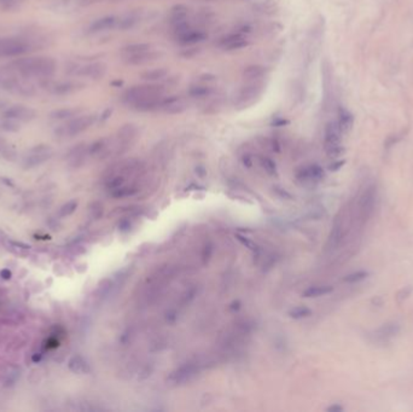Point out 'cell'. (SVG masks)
<instances>
[{
    "instance_id": "obj_18",
    "label": "cell",
    "mask_w": 413,
    "mask_h": 412,
    "mask_svg": "<svg viewBox=\"0 0 413 412\" xmlns=\"http://www.w3.org/2000/svg\"><path fill=\"white\" fill-rule=\"evenodd\" d=\"M242 74L247 81H262L267 74V68L261 64H250L243 69Z\"/></svg>"
},
{
    "instance_id": "obj_29",
    "label": "cell",
    "mask_w": 413,
    "mask_h": 412,
    "mask_svg": "<svg viewBox=\"0 0 413 412\" xmlns=\"http://www.w3.org/2000/svg\"><path fill=\"white\" fill-rule=\"evenodd\" d=\"M289 315L293 319H303V318H308L312 315V309L306 306H297L294 307L289 311Z\"/></svg>"
},
{
    "instance_id": "obj_4",
    "label": "cell",
    "mask_w": 413,
    "mask_h": 412,
    "mask_svg": "<svg viewBox=\"0 0 413 412\" xmlns=\"http://www.w3.org/2000/svg\"><path fill=\"white\" fill-rule=\"evenodd\" d=\"M248 45H249V40H248L247 34H243V33L237 32V30L224 35L216 42V46L222 51L242 50L247 47Z\"/></svg>"
},
{
    "instance_id": "obj_38",
    "label": "cell",
    "mask_w": 413,
    "mask_h": 412,
    "mask_svg": "<svg viewBox=\"0 0 413 412\" xmlns=\"http://www.w3.org/2000/svg\"><path fill=\"white\" fill-rule=\"evenodd\" d=\"M242 162H243V165H244L245 167H248V168H250V167L253 166V157L250 156L249 154L243 155V157H242Z\"/></svg>"
},
{
    "instance_id": "obj_30",
    "label": "cell",
    "mask_w": 413,
    "mask_h": 412,
    "mask_svg": "<svg viewBox=\"0 0 413 412\" xmlns=\"http://www.w3.org/2000/svg\"><path fill=\"white\" fill-rule=\"evenodd\" d=\"M258 160H260L261 167H262L263 170H265L267 174L275 175V173H277V166H275V162L273 161L271 157L260 156V157H258Z\"/></svg>"
},
{
    "instance_id": "obj_36",
    "label": "cell",
    "mask_w": 413,
    "mask_h": 412,
    "mask_svg": "<svg viewBox=\"0 0 413 412\" xmlns=\"http://www.w3.org/2000/svg\"><path fill=\"white\" fill-rule=\"evenodd\" d=\"M78 85H75V83L72 82H65V83H60V85L56 86V92L57 93H70V92H74L75 90H77Z\"/></svg>"
},
{
    "instance_id": "obj_22",
    "label": "cell",
    "mask_w": 413,
    "mask_h": 412,
    "mask_svg": "<svg viewBox=\"0 0 413 412\" xmlns=\"http://www.w3.org/2000/svg\"><path fill=\"white\" fill-rule=\"evenodd\" d=\"M150 49H153V46H151L150 44H146V42H136V44H131L123 47V49L121 50V57H122V60H125V58L138 55V53L144 52V51H148Z\"/></svg>"
},
{
    "instance_id": "obj_1",
    "label": "cell",
    "mask_w": 413,
    "mask_h": 412,
    "mask_svg": "<svg viewBox=\"0 0 413 412\" xmlns=\"http://www.w3.org/2000/svg\"><path fill=\"white\" fill-rule=\"evenodd\" d=\"M16 69L24 76L49 78L56 70V63L51 58H24L15 63Z\"/></svg>"
},
{
    "instance_id": "obj_6",
    "label": "cell",
    "mask_w": 413,
    "mask_h": 412,
    "mask_svg": "<svg viewBox=\"0 0 413 412\" xmlns=\"http://www.w3.org/2000/svg\"><path fill=\"white\" fill-rule=\"evenodd\" d=\"M325 177V172L319 165H310L296 173V179L303 186H313Z\"/></svg>"
},
{
    "instance_id": "obj_9",
    "label": "cell",
    "mask_w": 413,
    "mask_h": 412,
    "mask_svg": "<svg viewBox=\"0 0 413 412\" xmlns=\"http://www.w3.org/2000/svg\"><path fill=\"white\" fill-rule=\"evenodd\" d=\"M93 122H95V116L93 115L79 116V118H75L74 120L70 121L68 124H65V133L68 136H75V134L86 131L88 127L92 126Z\"/></svg>"
},
{
    "instance_id": "obj_14",
    "label": "cell",
    "mask_w": 413,
    "mask_h": 412,
    "mask_svg": "<svg viewBox=\"0 0 413 412\" xmlns=\"http://www.w3.org/2000/svg\"><path fill=\"white\" fill-rule=\"evenodd\" d=\"M187 104L179 96H169V97H164L163 105H162V110L167 114H180L182 111L186 110Z\"/></svg>"
},
{
    "instance_id": "obj_3",
    "label": "cell",
    "mask_w": 413,
    "mask_h": 412,
    "mask_svg": "<svg viewBox=\"0 0 413 412\" xmlns=\"http://www.w3.org/2000/svg\"><path fill=\"white\" fill-rule=\"evenodd\" d=\"M263 92L262 81H248L235 95L233 98V105L238 109H245L253 105Z\"/></svg>"
},
{
    "instance_id": "obj_2",
    "label": "cell",
    "mask_w": 413,
    "mask_h": 412,
    "mask_svg": "<svg viewBox=\"0 0 413 412\" xmlns=\"http://www.w3.org/2000/svg\"><path fill=\"white\" fill-rule=\"evenodd\" d=\"M158 96H164L163 86L156 82L143 83V85H136L127 88L122 95V101L132 106L137 102L146 98L158 97Z\"/></svg>"
},
{
    "instance_id": "obj_28",
    "label": "cell",
    "mask_w": 413,
    "mask_h": 412,
    "mask_svg": "<svg viewBox=\"0 0 413 412\" xmlns=\"http://www.w3.org/2000/svg\"><path fill=\"white\" fill-rule=\"evenodd\" d=\"M70 369L78 373L90 372V366H88L87 362L81 357H74L70 360Z\"/></svg>"
},
{
    "instance_id": "obj_12",
    "label": "cell",
    "mask_w": 413,
    "mask_h": 412,
    "mask_svg": "<svg viewBox=\"0 0 413 412\" xmlns=\"http://www.w3.org/2000/svg\"><path fill=\"white\" fill-rule=\"evenodd\" d=\"M158 57H159V53L154 49H150L148 51H144V52L138 53V55H134V56H131V57L125 58L123 62L127 63V64L129 65H144L158 60Z\"/></svg>"
},
{
    "instance_id": "obj_35",
    "label": "cell",
    "mask_w": 413,
    "mask_h": 412,
    "mask_svg": "<svg viewBox=\"0 0 413 412\" xmlns=\"http://www.w3.org/2000/svg\"><path fill=\"white\" fill-rule=\"evenodd\" d=\"M236 237H237V240L239 241L240 243L243 244V246H245V248H248V249H250V250H253V251H257V244L255 243V242H253L252 240H249V238H247V237H244V236L243 235H239V233H237V235H236Z\"/></svg>"
},
{
    "instance_id": "obj_13",
    "label": "cell",
    "mask_w": 413,
    "mask_h": 412,
    "mask_svg": "<svg viewBox=\"0 0 413 412\" xmlns=\"http://www.w3.org/2000/svg\"><path fill=\"white\" fill-rule=\"evenodd\" d=\"M342 132L339 129L337 122H329L325 127V138H324V145L325 149L336 145H341Z\"/></svg>"
},
{
    "instance_id": "obj_23",
    "label": "cell",
    "mask_w": 413,
    "mask_h": 412,
    "mask_svg": "<svg viewBox=\"0 0 413 412\" xmlns=\"http://www.w3.org/2000/svg\"><path fill=\"white\" fill-rule=\"evenodd\" d=\"M400 332V325L396 323H388V324L382 325L379 329H377L376 336L378 339L388 340L390 337H394Z\"/></svg>"
},
{
    "instance_id": "obj_7",
    "label": "cell",
    "mask_w": 413,
    "mask_h": 412,
    "mask_svg": "<svg viewBox=\"0 0 413 412\" xmlns=\"http://www.w3.org/2000/svg\"><path fill=\"white\" fill-rule=\"evenodd\" d=\"M207 37V32L204 29L190 25L189 28L174 35V39L181 46H192V45L199 44L203 40H206Z\"/></svg>"
},
{
    "instance_id": "obj_20",
    "label": "cell",
    "mask_w": 413,
    "mask_h": 412,
    "mask_svg": "<svg viewBox=\"0 0 413 412\" xmlns=\"http://www.w3.org/2000/svg\"><path fill=\"white\" fill-rule=\"evenodd\" d=\"M187 16H189V7L181 4L176 5L172 7L169 12V23L173 27V25L187 21Z\"/></svg>"
},
{
    "instance_id": "obj_32",
    "label": "cell",
    "mask_w": 413,
    "mask_h": 412,
    "mask_svg": "<svg viewBox=\"0 0 413 412\" xmlns=\"http://www.w3.org/2000/svg\"><path fill=\"white\" fill-rule=\"evenodd\" d=\"M367 277H369V272L367 271H356L351 274H347L343 278V281L346 282V283H358V282L366 279Z\"/></svg>"
},
{
    "instance_id": "obj_31",
    "label": "cell",
    "mask_w": 413,
    "mask_h": 412,
    "mask_svg": "<svg viewBox=\"0 0 413 412\" xmlns=\"http://www.w3.org/2000/svg\"><path fill=\"white\" fill-rule=\"evenodd\" d=\"M260 143L265 149L270 150L272 152L280 151V143L275 138H270V137H262L260 139Z\"/></svg>"
},
{
    "instance_id": "obj_10",
    "label": "cell",
    "mask_w": 413,
    "mask_h": 412,
    "mask_svg": "<svg viewBox=\"0 0 413 412\" xmlns=\"http://www.w3.org/2000/svg\"><path fill=\"white\" fill-rule=\"evenodd\" d=\"M106 69L108 68H106V65L103 62H96L81 67L80 69H78L77 74L78 75L85 76V78L92 79V80H100L106 74Z\"/></svg>"
},
{
    "instance_id": "obj_34",
    "label": "cell",
    "mask_w": 413,
    "mask_h": 412,
    "mask_svg": "<svg viewBox=\"0 0 413 412\" xmlns=\"http://www.w3.org/2000/svg\"><path fill=\"white\" fill-rule=\"evenodd\" d=\"M325 151L330 159H338L339 156L344 154V147L342 145H336L333 147H328V149H325Z\"/></svg>"
},
{
    "instance_id": "obj_27",
    "label": "cell",
    "mask_w": 413,
    "mask_h": 412,
    "mask_svg": "<svg viewBox=\"0 0 413 412\" xmlns=\"http://www.w3.org/2000/svg\"><path fill=\"white\" fill-rule=\"evenodd\" d=\"M341 237H342L341 226L335 225L334 226L333 231H331L330 236H329L328 243H326V249H328V250H334V249H336L337 246L339 244V241H341Z\"/></svg>"
},
{
    "instance_id": "obj_5",
    "label": "cell",
    "mask_w": 413,
    "mask_h": 412,
    "mask_svg": "<svg viewBox=\"0 0 413 412\" xmlns=\"http://www.w3.org/2000/svg\"><path fill=\"white\" fill-rule=\"evenodd\" d=\"M197 373H198V365L195 363H189L172 371L167 377V381L171 382L172 385H185V383L194 380Z\"/></svg>"
},
{
    "instance_id": "obj_37",
    "label": "cell",
    "mask_w": 413,
    "mask_h": 412,
    "mask_svg": "<svg viewBox=\"0 0 413 412\" xmlns=\"http://www.w3.org/2000/svg\"><path fill=\"white\" fill-rule=\"evenodd\" d=\"M344 164H346V161L344 160H339V161H334L333 164L329 166V170H331V172H337V170H339L342 168V167L344 166Z\"/></svg>"
},
{
    "instance_id": "obj_25",
    "label": "cell",
    "mask_w": 413,
    "mask_h": 412,
    "mask_svg": "<svg viewBox=\"0 0 413 412\" xmlns=\"http://www.w3.org/2000/svg\"><path fill=\"white\" fill-rule=\"evenodd\" d=\"M189 96L191 98H209L210 96L214 93V90H213L210 86L207 85H194L191 86V87L189 88Z\"/></svg>"
},
{
    "instance_id": "obj_19",
    "label": "cell",
    "mask_w": 413,
    "mask_h": 412,
    "mask_svg": "<svg viewBox=\"0 0 413 412\" xmlns=\"http://www.w3.org/2000/svg\"><path fill=\"white\" fill-rule=\"evenodd\" d=\"M141 17H143V12L139 11V10L128 12V14H126L122 19L118 20V27L120 28L121 30L132 29V28L136 27V25L140 22Z\"/></svg>"
},
{
    "instance_id": "obj_11",
    "label": "cell",
    "mask_w": 413,
    "mask_h": 412,
    "mask_svg": "<svg viewBox=\"0 0 413 412\" xmlns=\"http://www.w3.org/2000/svg\"><path fill=\"white\" fill-rule=\"evenodd\" d=\"M164 96H158V97H151L143 99V101L137 102L136 104H133V109L137 111H140V113H151V111H156L161 109L163 105Z\"/></svg>"
},
{
    "instance_id": "obj_33",
    "label": "cell",
    "mask_w": 413,
    "mask_h": 412,
    "mask_svg": "<svg viewBox=\"0 0 413 412\" xmlns=\"http://www.w3.org/2000/svg\"><path fill=\"white\" fill-rule=\"evenodd\" d=\"M79 113L78 109H59V110H56L52 113V118L55 119H67V118H73L74 115H77Z\"/></svg>"
},
{
    "instance_id": "obj_16",
    "label": "cell",
    "mask_w": 413,
    "mask_h": 412,
    "mask_svg": "<svg viewBox=\"0 0 413 412\" xmlns=\"http://www.w3.org/2000/svg\"><path fill=\"white\" fill-rule=\"evenodd\" d=\"M118 20L115 16H104L100 19L96 20L88 27V32L91 34H96V33L105 32V30L113 29L115 25H118Z\"/></svg>"
},
{
    "instance_id": "obj_39",
    "label": "cell",
    "mask_w": 413,
    "mask_h": 412,
    "mask_svg": "<svg viewBox=\"0 0 413 412\" xmlns=\"http://www.w3.org/2000/svg\"><path fill=\"white\" fill-rule=\"evenodd\" d=\"M328 411H330V412H341V411H343V408H342L341 405H337V404H335V405H333V406H330V408H328Z\"/></svg>"
},
{
    "instance_id": "obj_17",
    "label": "cell",
    "mask_w": 413,
    "mask_h": 412,
    "mask_svg": "<svg viewBox=\"0 0 413 412\" xmlns=\"http://www.w3.org/2000/svg\"><path fill=\"white\" fill-rule=\"evenodd\" d=\"M137 127L132 124H127L125 126L121 127V129H118V146L120 147H127L132 141L136 138L137 136Z\"/></svg>"
},
{
    "instance_id": "obj_26",
    "label": "cell",
    "mask_w": 413,
    "mask_h": 412,
    "mask_svg": "<svg viewBox=\"0 0 413 412\" xmlns=\"http://www.w3.org/2000/svg\"><path fill=\"white\" fill-rule=\"evenodd\" d=\"M334 291V287L331 286H314L310 287L308 289H306L302 292L303 297H319L324 296V295H328L330 292Z\"/></svg>"
},
{
    "instance_id": "obj_24",
    "label": "cell",
    "mask_w": 413,
    "mask_h": 412,
    "mask_svg": "<svg viewBox=\"0 0 413 412\" xmlns=\"http://www.w3.org/2000/svg\"><path fill=\"white\" fill-rule=\"evenodd\" d=\"M168 76V69L167 68H155V69H150L148 72L141 74V79L148 82H157Z\"/></svg>"
},
{
    "instance_id": "obj_15",
    "label": "cell",
    "mask_w": 413,
    "mask_h": 412,
    "mask_svg": "<svg viewBox=\"0 0 413 412\" xmlns=\"http://www.w3.org/2000/svg\"><path fill=\"white\" fill-rule=\"evenodd\" d=\"M5 116H6L7 119H12V120L28 121L34 118L35 111L33 110V109L28 108V106L15 105L5 111Z\"/></svg>"
},
{
    "instance_id": "obj_21",
    "label": "cell",
    "mask_w": 413,
    "mask_h": 412,
    "mask_svg": "<svg viewBox=\"0 0 413 412\" xmlns=\"http://www.w3.org/2000/svg\"><path fill=\"white\" fill-rule=\"evenodd\" d=\"M337 124H338L339 129H341L342 133H348L352 129L354 124V118L348 110L343 108H339L338 110V120H337Z\"/></svg>"
},
{
    "instance_id": "obj_8",
    "label": "cell",
    "mask_w": 413,
    "mask_h": 412,
    "mask_svg": "<svg viewBox=\"0 0 413 412\" xmlns=\"http://www.w3.org/2000/svg\"><path fill=\"white\" fill-rule=\"evenodd\" d=\"M29 50V45L21 39H0V57H15Z\"/></svg>"
}]
</instances>
